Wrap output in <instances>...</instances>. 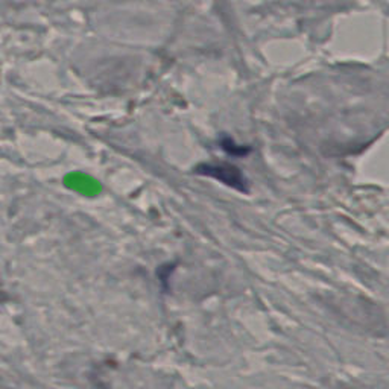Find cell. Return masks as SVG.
<instances>
[{"label":"cell","mask_w":389,"mask_h":389,"mask_svg":"<svg viewBox=\"0 0 389 389\" xmlns=\"http://www.w3.org/2000/svg\"><path fill=\"white\" fill-rule=\"evenodd\" d=\"M194 173L218 180L222 184L231 187L237 192L246 193L250 189V183L245 178V175L237 167H234L231 164H227V163H221V164L204 163V164H199L196 169H194Z\"/></svg>","instance_id":"1"},{"label":"cell","mask_w":389,"mask_h":389,"mask_svg":"<svg viewBox=\"0 0 389 389\" xmlns=\"http://www.w3.org/2000/svg\"><path fill=\"white\" fill-rule=\"evenodd\" d=\"M222 148L228 152V154H231V155H234V157H243V155H246L250 152V148H243V146H237L234 141H233V138H225V140H222Z\"/></svg>","instance_id":"2"}]
</instances>
